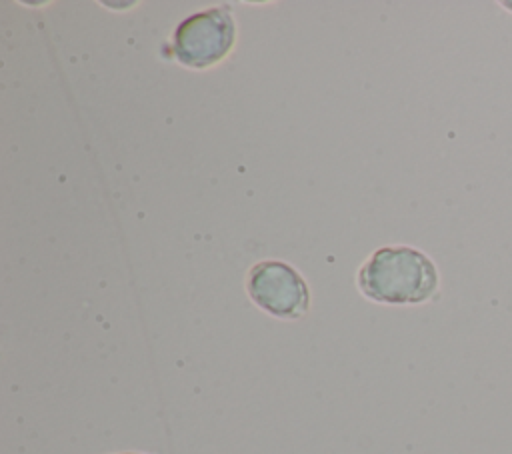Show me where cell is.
<instances>
[{"label":"cell","mask_w":512,"mask_h":454,"mask_svg":"<svg viewBox=\"0 0 512 454\" xmlns=\"http://www.w3.org/2000/svg\"><path fill=\"white\" fill-rule=\"evenodd\" d=\"M120 454H136V452H120Z\"/></svg>","instance_id":"obj_5"},{"label":"cell","mask_w":512,"mask_h":454,"mask_svg":"<svg viewBox=\"0 0 512 454\" xmlns=\"http://www.w3.org/2000/svg\"><path fill=\"white\" fill-rule=\"evenodd\" d=\"M234 44V20L228 10L212 8L186 18L174 34L176 58L192 68L220 62Z\"/></svg>","instance_id":"obj_2"},{"label":"cell","mask_w":512,"mask_h":454,"mask_svg":"<svg viewBox=\"0 0 512 454\" xmlns=\"http://www.w3.org/2000/svg\"><path fill=\"white\" fill-rule=\"evenodd\" d=\"M360 290L386 304H420L438 290V270L420 250L410 246L380 248L358 274Z\"/></svg>","instance_id":"obj_1"},{"label":"cell","mask_w":512,"mask_h":454,"mask_svg":"<svg viewBox=\"0 0 512 454\" xmlns=\"http://www.w3.org/2000/svg\"><path fill=\"white\" fill-rule=\"evenodd\" d=\"M248 292L272 316L298 318L308 310V288L300 274L282 262H262L250 270Z\"/></svg>","instance_id":"obj_3"},{"label":"cell","mask_w":512,"mask_h":454,"mask_svg":"<svg viewBox=\"0 0 512 454\" xmlns=\"http://www.w3.org/2000/svg\"><path fill=\"white\" fill-rule=\"evenodd\" d=\"M502 6H504V8H512V2H502Z\"/></svg>","instance_id":"obj_4"}]
</instances>
